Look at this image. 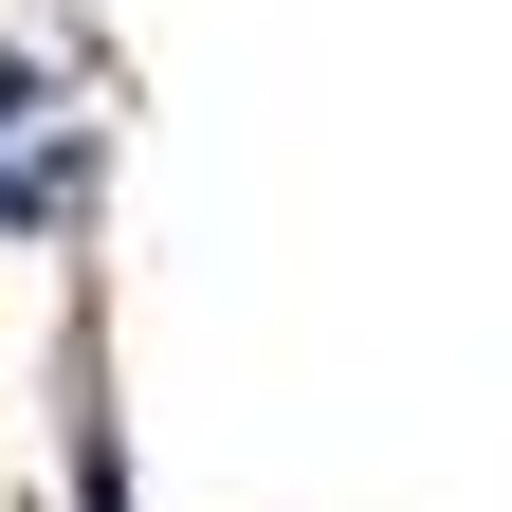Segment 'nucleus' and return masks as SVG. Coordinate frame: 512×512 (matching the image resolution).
I'll use <instances>...</instances> for the list:
<instances>
[{
    "instance_id": "obj_1",
    "label": "nucleus",
    "mask_w": 512,
    "mask_h": 512,
    "mask_svg": "<svg viewBox=\"0 0 512 512\" xmlns=\"http://www.w3.org/2000/svg\"><path fill=\"white\" fill-rule=\"evenodd\" d=\"M92 202H110V110L37 37H0V256H55Z\"/></svg>"
},
{
    "instance_id": "obj_2",
    "label": "nucleus",
    "mask_w": 512,
    "mask_h": 512,
    "mask_svg": "<svg viewBox=\"0 0 512 512\" xmlns=\"http://www.w3.org/2000/svg\"><path fill=\"white\" fill-rule=\"evenodd\" d=\"M55 476H74V512H147V476H128V384H110V293L55 311Z\"/></svg>"
}]
</instances>
